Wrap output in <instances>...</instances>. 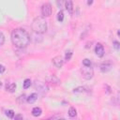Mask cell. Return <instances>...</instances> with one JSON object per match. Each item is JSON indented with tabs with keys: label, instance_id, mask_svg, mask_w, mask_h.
<instances>
[{
	"label": "cell",
	"instance_id": "6da1fadb",
	"mask_svg": "<svg viewBox=\"0 0 120 120\" xmlns=\"http://www.w3.org/2000/svg\"><path fill=\"white\" fill-rule=\"evenodd\" d=\"M11 41L15 47L19 49H23L29 45L31 41V37L24 29L16 28L11 32Z\"/></svg>",
	"mask_w": 120,
	"mask_h": 120
},
{
	"label": "cell",
	"instance_id": "7a4b0ae2",
	"mask_svg": "<svg viewBox=\"0 0 120 120\" xmlns=\"http://www.w3.org/2000/svg\"><path fill=\"white\" fill-rule=\"evenodd\" d=\"M32 30L34 31V33H38V34H43L47 31V22L45 20V18L43 17H37L33 20L32 24H31Z\"/></svg>",
	"mask_w": 120,
	"mask_h": 120
},
{
	"label": "cell",
	"instance_id": "3957f363",
	"mask_svg": "<svg viewBox=\"0 0 120 120\" xmlns=\"http://www.w3.org/2000/svg\"><path fill=\"white\" fill-rule=\"evenodd\" d=\"M82 75L85 80H91L94 76V69L91 68V66L87 67V66H83V68H82L81 69Z\"/></svg>",
	"mask_w": 120,
	"mask_h": 120
},
{
	"label": "cell",
	"instance_id": "277c9868",
	"mask_svg": "<svg viewBox=\"0 0 120 120\" xmlns=\"http://www.w3.org/2000/svg\"><path fill=\"white\" fill-rule=\"evenodd\" d=\"M34 86L36 89H38V91L39 93H41L42 95L46 94L48 91H49V87L47 85V83L43 82H40V81H36L35 83H34Z\"/></svg>",
	"mask_w": 120,
	"mask_h": 120
},
{
	"label": "cell",
	"instance_id": "5b68a950",
	"mask_svg": "<svg viewBox=\"0 0 120 120\" xmlns=\"http://www.w3.org/2000/svg\"><path fill=\"white\" fill-rule=\"evenodd\" d=\"M52 13V8L50 3H45L41 7V14L43 17H50Z\"/></svg>",
	"mask_w": 120,
	"mask_h": 120
},
{
	"label": "cell",
	"instance_id": "8992f818",
	"mask_svg": "<svg viewBox=\"0 0 120 120\" xmlns=\"http://www.w3.org/2000/svg\"><path fill=\"white\" fill-rule=\"evenodd\" d=\"M46 80H47V82H49V83H51L52 85H60V83H61L60 79L56 75H53V74L48 76Z\"/></svg>",
	"mask_w": 120,
	"mask_h": 120
},
{
	"label": "cell",
	"instance_id": "52a82bcc",
	"mask_svg": "<svg viewBox=\"0 0 120 120\" xmlns=\"http://www.w3.org/2000/svg\"><path fill=\"white\" fill-rule=\"evenodd\" d=\"M52 64H53L56 68H62V66H63V64H64V59H63V57H62L61 55H57V56H54V57L52 59Z\"/></svg>",
	"mask_w": 120,
	"mask_h": 120
},
{
	"label": "cell",
	"instance_id": "ba28073f",
	"mask_svg": "<svg viewBox=\"0 0 120 120\" xmlns=\"http://www.w3.org/2000/svg\"><path fill=\"white\" fill-rule=\"evenodd\" d=\"M112 68V62H110V61L103 62V63L100 65V67H99L101 72H108L109 70H111Z\"/></svg>",
	"mask_w": 120,
	"mask_h": 120
},
{
	"label": "cell",
	"instance_id": "9c48e42d",
	"mask_svg": "<svg viewBox=\"0 0 120 120\" xmlns=\"http://www.w3.org/2000/svg\"><path fill=\"white\" fill-rule=\"evenodd\" d=\"M95 52H96V54H97L98 57H102V56L104 55V52H105L103 45L100 44V43H98V44L96 45V47H95Z\"/></svg>",
	"mask_w": 120,
	"mask_h": 120
},
{
	"label": "cell",
	"instance_id": "30bf717a",
	"mask_svg": "<svg viewBox=\"0 0 120 120\" xmlns=\"http://www.w3.org/2000/svg\"><path fill=\"white\" fill-rule=\"evenodd\" d=\"M67 9V11L72 15L73 14V10H74V7H73V2L71 0H66L65 1V6H64Z\"/></svg>",
	"mask_w": 120,
	"mask_h": 120
},
{
	"label": "cell",
	"instance_id": "8fae6325",
	"mask_svg": "<svg viewBox=\"0 0 120 120\" xmlns=\"http://www.w3.org/2000/svg\"><path fill=\"white\" fill-rule=\"evenodd\" d=\"M41 113H42L41 108H39V107H34V108L32 109V115H33V116L38 117V116L41 115Z\"/></svg>",
	"mask_w": 120,
	"mask_h": 120
},
{
	"label": "cell",
	"instance_id": "7c38bea8",
	"mask_svg": "<svg viewBox=\"0 0 120 120\" xmlns=\"http://www.w3.org/2000/svg\"><path fill=\"white\" fill-rule=\"evenodd\" d=\"M37 99H38V94H37V93H32V94L26 98V102L32 104V103H34Z\"/></svg>",
	"mask_w": 120,
	"mask_h": 120
},
{
	"label": "cell",
	"instance_id": "4fadbf2b",
	"mask_svg": "<svg viewBox=\"0 0 120 120\" xmlns=\"http://www.w3.org/2000/svg\"><path fill=\"white\" fill-rule=\"evenodd\" d=\"M16 89V83L14 82H11V83H7L6 84V90L8 92H10V93H13Z\"/></svg>",
	"mask_w": 120,
	"mask_h": 120
},
{
	"label": "cell",
	"instance_id": "5bb4252c",
	"mask_svg": "<svg viewBox=\"0 0 120 120\" xmlns=\"http://www.w3.org/2000/svg\"><path fill=\"white\" fill-rule=\"evenodd\" d=\"M86 91H87V87H85V86H78L73 89L74 93H84Z\"/></svg>",
	"mask_w": 120,
	"mask_h": 120
},
{
	"label": "cell",
	"instance_id": "9a60e30c",
	"mask_svg": "<svg viewBox=\"0 0 120 120\" xmlns=\"http://www.w3.org/2000/svg\"><path fill=\"white\" fill-rule=\"evenodd\" d=\"M68 115L70 117H75L77 115V111L74 107H70L69 110H68Z\"/></svg>",
	"mask_w": 120,
	"mask_h": 120
},
{
	"label": "cell",
	"instance_id": "2e32d148",
	"mask_svg": "<svg viewBox=\"0 0 120 120\" xmlns=\"http://www.w3.org/2000/svg\"><path fill=\"white\" fill-rule=\"evenodd\" d=\"M26 96L24 95V94H22V95H21L18 98H17V101H18V103H20V104H22V103H24V102H26Z\"/></svg>",
	"mask_w": 120,
	"mask_h": 120
},
{
	"label": "cell",
	"instance_id": "e0dca14e",
	"mask_svg": "<svg viewBox=\"0 0 120 120\" xmlns=\"http://www.w3.org/2000/svg\"><path fill=\"white\" fill-rule=\"evenodd\" d=\"M31 80L30 79H25L24 80V82H23V84H22V86H23V88L24 89H27V88H29L30 87V85H31Z\"/></svg>",
	"mask_w": 120,
	"mask_h": 120
},
{
	"label": "cell",
	"instance_id": "ac0fdd59",
	"mask_svg": "<svg viewBox=\"0 0 120 120\" xmlns=\"http://www.w3.org/2000/svg\"><path fill=\"white\" fill-rule=\"evenodd\" d=\"M71 56H72V51H71V50L67 51L66 55H65V60H66V61H69V60L71 59Z\"/></svg>",
	"mask_w": 120,
	"mask_h": 120
},
{
	"label": "cell",
	"instance_id": "d6986e66",
	"mask_svg": "<svg viewBox=\"0 0 120 120\" xmlns=\"http://www.w3.org/2000/svg\"><path fill=\"white\" fill-rule=\"evenodd\" d=\"M63 20H64V12L62 10H60L57 14V21L58 22H63Z\"/></svg>",
	"mask_w": 120,
	"mask_h": 120
},
{
	"label": "cell",
	"instance_id": "ffe728a7",
	"mask_svg": "<svg viewBox=\"0 0 120 120\" xmlns=\"http://www.w3.org/2000/svg\"><path fill=\"white\" fill-rule=\"evenodd\" d=\"M6 115L8 118H13L14 117V112L12 110H7L6 111Z\"/></svg>",
	"mask_w": 120,
	"mask_h": 120
},
{
	"label": "cell",
	"instance_id": "44dd1931",
	"mask_svg": "<svg viewBox=\"0 0 120 120\" xmlns=\"http://www.w3.org/2000/svg\"><path fill=\"white\" fill-rule=\"evenodd\" d=\"M65 1H66V0H56L57 7H58L59 8H62L65 6Z\"/></svg>",
	"mask_w": 120,
	"mask_h": 120
},
{
	"label": "cell",
	"instance_id": "7402d4cb",
	"mask_svg": "<svg viewBox=\"0 0 120 120\" xmlns=\"http://www.w3.org/2000/svg\"><path fill=\"white\" fill-rule=\"evenodd\" d=\"M82 66H87V67L91 66V61L88 58H84L82 60Z\"/></svg>",
	"mask_w": 120,
	"mask_h": 120
},
{
	"label": "cell",
	"instance_id": "603a6c76",
	"mask_svg": "<svg viewBox=\"0 0 120 120\" xmlns=\"http://www.w3.org/2000/svg\"><path fill=\"white\" fill-rule=\"evenodd\" d=\"M5 42V36L2 32H0V46H2Z\"/></svg>",
	"mask_w": 120,
	"mask_h": 120
},
{
	"label": "cell",
	"instance_id": "cb8c5ba5",
	"mask_svg": "<svg viewBox=\"0 0 120 120\" xmlns=\"http://www.w3.org/2000/svg\"><path fill=\"white\" fill-rule=\"evenodd\" d=\"M112 44H113V47H114L116 50H119V49H120V43H119L117 40H113V41H112Z\"/></svg>",
	"mask_w": 120,
	"mask_h": 120
},
{
	"label": "cell",
	"instance_id": "d4e9b609",
	"mask_svg": "<svg viewBox=\"0 0 120 120\" xmlns=\"http://www.w3.org/2000/svg\"><path fill=\"white\" fill-rule=\"evenodd\" d=\"M104 87H105V89H106V93H107V94H111V93H112V91H111V90H112V88H111L108 84H105V86H104Z\"/></svg>",
	"mask_w": 120,
	"mask_h": 120
},
{
	"label": "cell",
	"instance_id": "484cf974",
	"mask_svg": "<svg viewBox=\"0 0 120 120\" xmlns=\"http://www.w3.org/2000/svg\"><path fill=\"white\" fill-rule=\"evenodd\" d=\"M15 120H17V119H22L23 118V116L22 115V114H16V115H14V117H13Z\"/></svg>",
	"mask_w": 120,
	"mask_h": 120
},
{
	"label": "cell",
	"instance_id": "4316f807",
	"mask_svg": "<svg viewBox=\"0 0 120 120\" xmlns=\"http://www.w3.org/2000/svg\"><path fill=\"white\" fill-rule=\"evenodd\" d=\"M6 70V68L3 65H0V73H4Z\"/></svg>",
	"mask_w": 120,
	"mask_h": 120
},
{
	"label": "cell",
	"instance_id": "83f0119b",
	"mask_svg": "<svg viewBox=\"0 0 120 120\" xmlns=\"http://www.w3.org/2000/svg\"><path fill=\"white\" fill-rule=\"evenodd\" d=\"M92 4H93V0H88V1H87V5H88V6H91Z\"/></svg>",
	"mask_w": 120,
	"mask_h": 120
},
{
	"label": "cell",
	"instance_id": "f1b7e54d",
	"mask_svg": "<svg viewBox=\"0 0 120 120\" xmlns=\"http://www.w3.org/2000/svg\"><path fill=\"white\" fill-rule=\"evenodd\" d=\"M2 87V82H0V88Z\"/></svg>",
	"mask_w": 120,
	"mask_h": 120
}]
</instances>
